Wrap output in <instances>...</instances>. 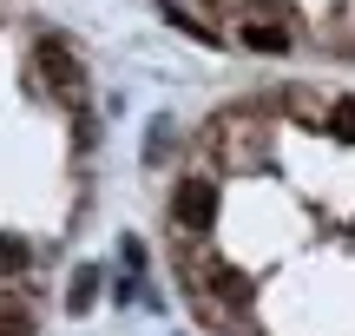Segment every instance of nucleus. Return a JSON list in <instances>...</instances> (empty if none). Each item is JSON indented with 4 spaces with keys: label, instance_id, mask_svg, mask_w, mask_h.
<instances>
[{
    "label": "nucleus",
    "instance_id": "1",
    "mask_svg": "<svg viewBox=\"0 0 355 336\" xmlns=\"http://www.w3.org/2000/svg\"><path fill=\"white\" fill-rule=\"evenodd\" d=\"M171 211H178L184 231H211V224H217V185L184 178V185H178V198H171Z\"/></svg>",
    "mask_w": 355,
    "mask_h": 336
},
{
    "label": "nucleus",
    "instance_id": "2",
    "mask_svg": "<svg viewBox=\"0 0 355 336\" xmlns=\"http://www.w3.org/2000/svg\"><path fill=\"white\" fill-rule=\"evenodd\" d=\"M40 66H46V79L60 92H79V60L60 47V40H40Z\"/></svg>",
    "mask_w": 355,
    "mask_h": 336
},
{
    "label": "nucleus",
    "instance_id": "3",
    "mask_svg": "<svg viewBox=\"0 0 355 336\" xmlns=\"http://www.w3.org/2000/svg\"><path fill=\"white\" fill-rule=\"evenodd\" d=\"M290 20H250V26H243V47H250V53H290Z\"/></svg>",
    "mask_w": 355,
    "mask_h": 336
},
{
    "label": "nucleus",
    "instance_id": "4",
    "mask_svg": "<svg viewBox=\"0 0 355 336\" xmlns=\"http://www.w3.org/2000/svg\"><path fill=\"white\" fill-rule=\"evenodd\" d=\"M217 297H224L230 310H250V277H243V271H230V264H224V271H217Z\"/></svg>",
    "mask_w": 355,
    "mask_h": 336
},
{
    "label": "nucleus",
    "instance_id": "5",
    "mask_svg": "<svg viewBox=\"0 0 355 336\" xmlns=\"http://www.w3.org/2000/svg\"><path fill=\"white\" fill-rule=\"evenodd\" d=\"M158 13H165V20L178 26V33H191V40H204V47H217V33H211V26H204V20H191V13L178 7V0H158Z\"/></svg>",
    "mask_w": 355,
    "mask_h": 336
},
{
    "label": "nucleus",
    "instance_id": "6",
    "mask_svg": "<svg viewBox=\"0 0 355 336\" xmlns=\"http://www.w3.org/2000/svg\"><path fill=\"white\" fill-rule=\"evenodd\" d=\"M92 290H99V271H92V264H86V271H73V290H66V310H92Z\"/></svg>",
    "mask_w": 355,
    "mask_h": 336
},
{
    "label": "nucleus",
    "instance_id": "7",
    "mask_svg": "<svg viewBox=\"0 0 355 336\" xmlns=\"http://www.w3.org/2000/svg\"><path fill=\"white\" fill-rule=\"evenodd\" d=\"M33 264V251L20 244V237H0V277H13V271H26Z\"/></svg>",
    "mask_w": 355,
    "mask_h": 336
},
{
    "label": "nucleus",
    "instance_id": "8",
    "mask_svg": "<svg viewBox=\"0 0 355 336\" xmlns=\"http://www.w3.org/2000/svg\"><path fill=\"white\" fill-rule=\"evenodd\" d=\"M329 132L355 145V92H349V99H336V112H329Z\"/></svg>",
    "mask_w": 355,
    "mask_h": 336
},
{
    "label": "nucleus",
    "instance_id": "9",
    "mask_svg": "<svg viewBox=\"0 0 355 336\" xmlns=\"http://www.w3.org/2000/svg\"><path fill=\"white\" fill-rule=\"evenodd\" d=\"M0 336H26V317H0Z\"/></svg>",
    "mask_w": 355,
    "mask_h": 336
}]
</instances>
